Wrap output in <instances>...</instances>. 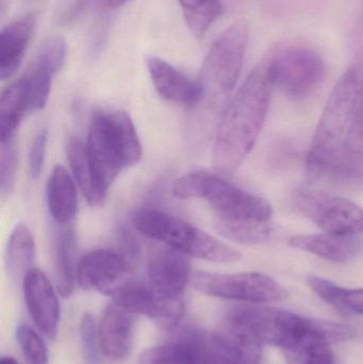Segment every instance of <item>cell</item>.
<instances>
[{"instance_id":"7","label":"cell","mask_w":363,"mask_h":364,"mask_svg":"<svg viewBox=\"0 0 363 364\" xmlns=\"http://www.w3.org/2000/svg\"><path fill=\"white\" fill-rule=\"evenodd\" d=\"M292 203L324 232L339 235L363 233V208L350 199L302 186L293 191Z\"/></svg>"},{"instance_id":"9","label":"cell","mask_w":363,"mask_h":364,"mask_svg":"<svg viewBox=\"0 0 363 364\" xmlns=\"http://www.w3.org/2000/svg\"><path fill=\"white\" fill-rule=\"evenodd\" d=\"M191 284L202 294L244 303H274L286 297L285 289L276 280L260 273L196 272L192 275Z\"/></svg>"},{"instance_id":"27","label":"cell","mask_w":363,"mask_h":364,"mask_svg":"<svg viewBox=\"0 0 363 364\" xmlns=\"http://www.w3.org/2000/svg\"><path fill=\"white\" fill-rule=\"evenodd\" d=\"M330 346L324 342L310 340L283 353L287 364H336Z\"/></svg>"},{"instance_id":"32","label":"cell","mask_w":363,"mask_h":364,"mask_svg":"<svg viewBox=\"0 0 363 364\" xmlns=\"http://www.w3.org/2000/svg\"><path fill=\"white\" fill-rule=\"evenodd\" d=\"M347 144L355 149H362L363 147V97L359 108L356 113L353 125L347 136Z\"/></svg>"},{"instance_id":"8","label":"cell","mask_w":363,"mask_h":364,"mask_svg":"<svg viewBox=\"0 0 363 364\" xmlns=\"http://www.w3.org/2000/svg\"><path fill=\"white\" fill-rule=\"evenodd\" d=\"M268 64L274 89L292 98L311 95L325 78V62L310 47H287L269 57Z\"/></svg>"},{"instance_id":"30","label":"cell","mask_w":363,"mask_h":364,"mask_svg":"<svg viewBox=\"0 0 363 364\" xmlns=\"http://www.w3.org/2000/svg\"><path fill=\"white\" fill-rule=\"evenodd\" d=\"M81 346L85 359L91 364H96L99 360L100 350L98 325L95 318L91 314H83L80 322Z\"/></svg>"},{"instance_id":"11","label":"cell","mask_w":363,"mask_h":364,"mask_svg":"<svg viewBox=\"0 0 363 364\" xmlns=\"http://www.w3.org/2000/svg\"><path fill=\"white\" fill-rule=\"evenodd\" d=\"M113 303L134 314H142L160 326L173 329L179 324L185 312V301L172 303L160 299L147 282H123L111 291Z\"/></svg>"},{"instance_id":"15","label":"cell","mask_w":363,"mask_h":364,"mask_svg":"<svg viewBox=\"0 0 363 364\" xmlns=\"http://www.w3.org/2000/svg\"><path fill=\"white\" fill-rule=\"evenodd\" d=\"M65 40L61 36L47 38L40 44L31 65L23 75L31 96L33 111L42 110L48 102L53 77L63 65Z\"/></svg>"},{"instance_id":"22","label":"cell","mask_w":363,"mask_h":364,"mask_svg":"<svg viewBox=\"0 0 363 364\" xmlns=\"http://www.w3.org/2000/svg\"><path fill=\"white\" fill-rule=\"evenodd\" d=\"M61 227L55 240V278L58 292L67 297L74 291L77 278L76 235L72 225Z\"/></svg>"},{"instance_id":"20","label":"cell","mask_w":363,"mask_h":364,"mask_svg":"<svg viewBox=\"0 0 363 364\" xmlns=\"http://www.w3.org/2000/svg\"><path fill=\"white\" fill-rule=\"evenodd\" d=\"M47 205L49 213L59 226L72 225L78 208L77 191L72 176L64 166H55L49 177Z\"/></svg>"},{"instance_id":"13","label":"cell","mask_w":363,"mask_h":364,"mask_svg":"<svg viewBox=\"0 0 363 364\" xmlns=\"http://www.w3.org/2000/svg\"><path fill=\"white\" fill-rule=\"evenodd\" d=\"M28 312L40 333L55 340L59 331L60 304L50 280L40 269L28 272L23 279Z\"/></svg>"},{"instance_id":"21","label":"cell","mask_w":363,"mask_h":364,"mask_svg":"<svg viewBox=\"0 0 363 364\" xmlns=\"http://www.w3.org/2000/svg\"><path fill=\"white\" fill-rule=\"evenodd\" d=\"M33 112L31 96L21 76L9 85L0 100V139L1 142L15 138V132L25 115Z\"/></svg>"},{"instance_id":"16","label":"cell","mask_w":363,"mask_h":364,"mask_svg":"<svg viewBox=\"0 0 363 364\" xmlns=\"http://www.w3.org/2000/svg\"><path fill=\"white\" fill-rule=\"evenodd\" d=\"M98 335L100 350L107 358H127L134 346V314L115 303L107 306L98 324Z\"/></svg>"},{"instance_id":"35","label":"cell","mask_w":363,"mask_h":364,"mask_svg":"<svg viewBox=\"0 0 363 364\" xmlns=\"http://www.w3.org/2000/svg\"><path fill=\"white\" fill-rule=\"evenodd\" d=\"M0 364H18V363L15 359H13L12 357H4V358H1Z\"/></svg>"},{"instance_id":"12","label":"cell","mask_w":363,"mask_h":364,"mask_svg":"<svg viewBox=\"0 0 363 364\" xmlns=\"http://www.w3.org/2000/svg\"><path fill=\"white\" fill-rule=\"evenodd\" d=\"M191 263L185 255L177 250L156 252L148 263L147 284L164 301H185V290L192 279Z\"/></svg>"},{"instance_id":"28","label":"cell","mask_w":363,"mask_h":364,"mask_svg":"<svg viewBox=\"0 0 363 364\" xmlns=\"http://www.w3.org/2000/svg\"><path fill=\"white\" fill-rule=\"evenodd\" d=\"M16 340L23 356L29 364H48L46 343L29 325L21 324L16 329Z\"/></svg>"},{"instance_id":"24","label":"cell","mask_w":363,"mask_h":364,"mask_svg":"<svg viewBox=\"0 0 363 364\" xmlns=\"http://www.w3.org/2000/svg\"><path fill=\"white\" fill-rule=\"evenodd\" d=\"M309 288L328 305L345 314L363 316V289H347L319 276L307 277Z\"/></svg>"},{"instance_id":"14","label":"cell","mask_w":363,"mask_h":364,"mask_svg":"<svg viewBox=\"0 0 363 364\" xmlns=\"http://www.w3.org/2000/svg\"><path fill=\"white\" fill-rule=\"evenodd\" d=\"M132 264L121 252L95 250L87 252L77 265V282L85 290L110 294L121 284Z\"/></svg>"},{"instance_id":"2","label":"cell","mask_w":363,"mask_h":364,"mask_svg":"<svg viewBox=\"0 0 363 364\" xmlns=\"http://www.w3.org/2000/svg\"><path fill=\"white\" fill-rule=\"evenodd\" d=\"M172 192L179 199H205L215 212L220 233L246 225L270 224L272 218V205L266 198L212 173H189L174 182Z\"/></svg>"},{"instance_id":"31","label":"cell","mask_w":363,"mask_h":364,"mask_svg":"<svg viewBox=\"0 0 363 364\" xmlns=\"http://www.w3.org/2000/svg\"><path fill=\"white\" fill-rule=\"evenodd\" d=\"M47 142H48V132L46 129L40 130L32 142L29 155V168L30 175L33 181L40 178L42 173L45 155H46Z\"/></svg>"},{"instance_id":"23","label":"cell","mask_w":363,"mask_h":364,"mask_svg":"<svg viewBox=\"0 0 363 364\" xmlns=\"http://www.w3.org/2000/svg\"><path fill=\"white\" fill-rule=\"evenodd\" d=\"M68 164L83 196L92 207H100L106 196L100 193L87 157V146L80 139L70 138L66 146Z\"/></svg>"},{"instance_id":"19","label":"cell","mask_w":363,"mask_h":364,"mask_svg":"<svg viewBox=\"0 0 363 364\" xmlns=\"http://www.w3.org/2000/svg\"><path fill=\"white\" fill-rule=\"evenodd\" d=\"M36 27V17L26 15L2 29L0 34V78L2 81L15 74L29 46Z\"/></svg>"},{"instance_id":"10","label":"cell","mask_w":363,"mask_h":364,"mask_svg":"<svg viewBox=\"0 0 363 364\" xmlns=\"http://www.w3.org/2000/svg\"><path fill=\"white\" fill-rule=\"evenodd\" d=\"M249 38V23L239 19L220 34L207 55L205 81L221 95H229L238 82Z\"/></svg>"},{"instance_id":"3","label":"cell","mask_w":363,"mask_h":364,"mask_svg":"<svg viewBox=\"0 0 363 364\" xmlns=\"http://www.w3.org/2000/svg\"><path fill=\"white\" fill-rule=\"evenodd\" d=\"M363 97V42L355 58L335 85L307 155V166L347 153V136Z\"/></svg>"},{"instance_id":"33","label":"cell","mask_w":363,"mask_h":364,"mask_svg":"<svg viewBox=\"0 0 363 364\" xmlns=\"http://www.w3.org/2000/svg\"><path fill=\"white\" fill-rule=\"evenodd\" d=\"M119 243L121 244V254L124 255L128 259V261L134 265V262L138 258L139 252H140L138 243H136L134 237L130 235V232L123 228L119 231Z\"/></svg>"},{"instance_id":"26","label":"cell","mask_w":363,"mask_h":364,"mask_svg":"<svg viewBox=\"0 0 363 364\" xmlns=\"http://www.w3.org/2000/svg\"><path fill=\"white\" fill-rule=\"evenodd\" d=\"M185 23L196 38H202L222 14L220 0H178Z\"/></svg>"},{"instance_id":"29","label":"cell","mask_w":363,"mask_h":364,"mask_svg":"<svg viewBox=\"0 0 363 364\" xmlns=\"http://www.w3.org/2000/svg\"><path fill=\"white\" fill-rule=\"evenodd\" d=\"M17 168V153L15 138L1 142L0 151V188L2 196L12 192Z\"/></svg>"},{"instance_id":"25","label":"cell","mask_w":363,"mask_h":364,"mask_svg":"<svg viewBox=\"0 0 363 364\" xmlns=\"http://www.w3.org/2000/svg\"><path fill=\"white\" fill-rule=\"evenodd\" d=\"M36 256L33 235L27 226L18 224L11 232L6 250V265L11 277H25Z\"/></svg>"},{"instance_id":"6","label":"cell","mask_w":363,"mask_h":364,"mask_svg":"<svg viewBox=\"0 0 363 364\" xmlns=\"http://www.w3.org/2000/svg\"><path fill=\"white\" fill-rule=\"evenodd\" d=\"M134 224L145 237L161 242L185 256L217 263H234L241 254L190 223L157 209H143Z\"/></svg>"},{"instance_id":"34","label":"cell","mask_w":363,"mask_h":364,"mask_svg":"<svg viewBox=\"0 0 363 364\" xmlns=\"http://www.w3.org/2000/svg\"><path fill=\"white\" fill-rule=\"evenodd\" d=\"M108 6H110L111 9H117L123 6L128 0H106Z\"/></svg>"},{"instance_id":"5","label":"cell","mask_w":363,"mask_h":364,"mask_svg":"<svg viewBox=\"0 0 363 364\" xmlns=\"http://www.w3.org/2000/svg\"><path fill=\"white\" fill-rule=\"evenodd\" d=\"M315 318L264 306H239L228 312L225 331L259 346L283 350L300 346L313 333Z\"/></svg>"},{"instance_id":"18","label":"cell","mask_w":363,"mask_h":364,"mask_svg":"<svg viewBox=\"0 0 363 364\" xmlns=\"http://www.w3.org/2000/svg\"><path fill=\"white\" fill-rule=\"evenodd\" d=\"M288 244L290 247L336 263L347 262L363 250V239L360 235H339L325 232L294 235L290 237Z\"/></svg>"},{"instance_id":"17","label":"cell","mask_w":363,"mask_h":364,"mask_svg":"<svg viewBox=\"0 0 363 364\" xmlns=\"http://www.w3.org/2000/svg\"><path fill=\"white\" fill-rule=\"evenodd\" d=\"M147 70L153 87L164 100L185 106L197 104L204 95V85L158 57L146 59Z\"/></svg>"},{"instance_id":"4","label":"cell","mask_w":363,"mask_h":364,"mask_svg":"<svg viewBox=\"0 0 363 364\" xmlns=\"http://www.w3.org/2000/svg\"><path fill=\"white\" fill-rule=\"evenodd\" d=\"M85 146L96 184L104 196L117 176L136 166L143 155L134 122L124 111L96 113Z\"/></svg>"},{"instance_id":"1","label":"cell","mask_w":363,"mask_h":364,"mask_svg":"<svg viewBox=\"0 0 363 364\" xmlns=\"http://www.w3.org/2000/svg\"><path fill=\"white\" fill-rule=\"evenodd\" d=\"M274 89L268 59L260 62L230 98L220 119L213 144V166L220 172L236 171L261 134Z\"/></svg>"}]
</instances>
